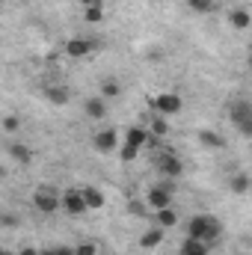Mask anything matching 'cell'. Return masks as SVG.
I'll return each mask as SVG.
<instances>
[{
	"label": "cell",
	"mask_w": 252,
	"mask_h": 255,
	"mask_svg": "<svg viewBox=\"0 0 252 255\" xmlns=\"http://www.w3.org/2000/svg\"><path fill=\"white\" fill-rule=\"evenodd\" d=\"M116 130L113 128H104V130H98L95 133V151H101V154H110V151H116Z\"/></svg>",
	"instance_id": "obj_8"
},
{
	"label": "cell",
	"mask_w": 252,
	"mask_h": 255,
	"mask_svg": "<svg viewBox=\"0 0 252 255\" xmlns=\"http://www.w3.org/2000/svg\"><path fill=\"white\" fill-rule=\"evenodd\" d=\"M80 3H83V9H86V6H95L98 0H80Z\"/></svg>",
	"instance_id": "obj_32"
},
{
	"label": "cell",
	"mask_w": 252,
	"mask_h": 255,
	"mask_svg": "<svg viewBox=\"0 0 252 255\" xmlns=\"http://www.w3.org/2000/svg\"><path fill=\"white\" fill-rule=\"evenodd\" d=\"M232 24H235L238 30H247V27L252 24L250 12H247V9H235V12H232Z\"/></svg>",
	"instance_id": "obj_20"
},
{
	"label": "cell",
	"mask_w": 252,
	"mask_h": 255,
	"mask_svg": "<svg viewBox=\"0 0 252 255\" xmlns=\"http://www.w3.org/2000/svg\"><path fill=\"white\" fill-rule=\"evenodd\" d=\"M154 223H157V229H172L178 223V214L172 211V205L169 208H160V211H154Z\"/></svg>",
	"instance_id": "obj_9"
},
{
	"label": "cell",
	"mask_w": 252,
	"mask_h": 255,
	"mask_svg": "<svg viewBox=\"0 0 252 255\" xmlns=\"http://www.w3.org/2000/svg\"><path fill=\"white\" fill-rule=\"evenodd\" d=\"M9 154H12V160H18V163H30V160H33L30 148H27V145H21V142H15V145L9 148Z\"/></svg>",
	"instance_id": "obj_18"
},
{
	"label": "cell",
	"mask_w": 252,
	"mask_h": 255,
	"mask_svg": "<svg viewBox=\"0 0 252 255\" xmlns=\"http://www.w3.org/2000/svg\"><path fill=\"white\" fill-rule=\"evenodd\" d=\"M45 98H48L51 104H57V107H63V104H68V98H71V92H68L65 86H48V89H45Z\"/></svg>",
	"instance_id": "obj_12"
},
{
	"label": "cell",
	"mask_w": 252,
	"mask_h": 255,
	"mask_svg": "<svg viewBox=\"0 0 252 255\" xmlns=\"http://www.w3.org/2000/svg\"><path fill=\"white\" fill-rule=\"evenodd\" d=\"M151 133H154V136H166V133H169V125H166L163 116H157V119L151 122Z\"/></svg>",
	"instance_id": "obj_23"
},
{
	"label": "cell",
	"mask_w": 252,
	"mask_h": 255,
	"mask_svg": "<svg viewBox=\"0 0 252 255\" xmlns=\"http://www.w3.org/2000/svg\"><path fill=\"white\" fill-rule=\"evenodd\" d=\"M136 151H139V148H133V145H122V151H119V157H122V160H125V163H130V160H133V157H136Z\"/></svg>",
	"instance_id": "obj_26"
},
{
	"label": "cell",
	"mask_w": 252,
	"mask_h": 255,
	"mask_svg": "<svg viewBox=\"0 0 252 255\" xmlns=\"http://www.w3.org/2000/svg\"><path fill=\"white\" fill-rule=\"evenodd\" d=\"M187 6L193 12H211L214 9V0H187Z\"/></svg>",
	"instance_id": "obj_24"
},
{
	"label": "cell",
	"mask_w": 252,
	"mask_h": 255,
	"mask_svg": "<svg viewBox=\"0 0 252 255\" xmlns=\"http://www.w3.org/2000/svg\"><path fill=\"white\" fill-rule=\"evenodd\" d=\"M220 223L214 220V217H193L190 220V238L193 241H202L205 247H211L217 238H220Z\"/></svg>",
	"instance_id": "obj_1"
},
{
	"label": "cell",
	"mask_w": 252,
	"mask_h": 255,
	"mask_svg": "<svg viewBox=\"0 0 252 255\" xmlns=\"http://www.w3.org/2000/svg\"><path fill=\"white\" fill-rule=\"evenodd\" d=\"M119 92H122V86H119L116 80H110V77H107V80L101 83V98H116Z\"/></svg>",
	"instance_id": "obj_22"
},
{
	"label": "cell",
	"mask_w": 252,
	"mask_h": 255,
	"mask_svg": "<svg viewBox=\"0 0 252 255\" xmlns=\"http://www.w3.org/2000/svg\"><path fill=\"white\" fill-rule=\"evenodd\" d=\"M178 255H208V247L202 244V241H193V238H187L184 244H181V253Z\"/></svg>",
	"instance_id": "obj_15"
},
{
	"label": "cell",
	"mask_w": 252,
	"mask_h": 255,
	"mask_svg": "<svg viewBox=\"0 0 252 255\" xmlns=\"http://www.w3.org/2000/svg\"><path fill=\"white\" fill-rule=\"evenodd\" d=\"M18 128H21V119H18V116H6V119H3V130H6V133H15Z\"/></svg>",
	"instance_id": "obj_25"
},
{
	"label": "cell",
	"mask_w": 252,
	"mask_h": 255,
	"mask_svg": "<svg viewBox=\"0 0 252 255\" xmlns=\"http://www.w3.org/2000/svg\"><path fill=\"white\" fill-rule=\"evenodd\" d=\"M60 208H65L68 214H83L86 211V202H83L80 190H65L60 196Z\"/></svg>",
	"instance_id": "obj_7"
},
{
	"label": "cell",
	"mask_w": 252,
	"mask_h": 255,
	"mask_svg": "<svg viewBox=\"0 0 252 255\" xmlns=\"http://www.w3.org/2000/svg\"><path fill=\"white\" fill-rule=\"evenodd\" d=\"M83 107H86V116L89 119H104L107 116V101L104 98H89Z\"/></svg>",
	"instance_id": "obj_11"
},
{
	"label": "cell",
	"mask_w": 252,
	"mask_h": 255,
	"mask_svg": "<svg viewBox=\"0 0 252 255\" xmlns=\"http://www.w3.org/2000/svg\"><path fill=\"white\" fill-rule=\"evenodd\" d=\"M83 18H86V24H101V21H104V9H101V3L86 6V9H83Z\"/></svg>",
	"instance_id": "obj_17"
},
{
	"label": "cell",
	"mask_w": 252,
	"mask_h": 255,
	"mask_svg": "<svg viewBox=\"0 0 252 255\" xmlns=\"http://www.w3.org/2000/svg\"><path fill=\"white\" fill-rule=\"evenodd\" d=\"M33 205H36V211H42V214H54V211H60V196L51 193V190H36Z\"/></svg>",
	"instance_id": "obj_5"
},
{
	"label": "cell",
	"mask_w": 252,
	"mask_h": 255,
	"mask_svg": "<svg viewBox=\"0 0 252 255\" xmlns=\"http://www.w3.org/2000/svg\"><path fill=\"white\" fill-rule=\"evenodd\" d=\"M145 136H148V130H145V128H127L125 142H127V145H133V148H142V145H145Z\"/></svg>",
	"instance_id": "obj_14"
},
{
	"label": "cell",
	"mask_w": 252,
	"mask_h": 255,
	"mask_svg": "<svg viewBox=\"0 0 252 255\" xmlns=\"http://www.w3.org/2000/svg\"><path fill=\"white\" fill-rule=\"evenodd\" d=\"M54 255H74V250H68V247H54Z\"/></svg>",
	"instance_id": "obj_30"
},
{
	"label": "cell",
	"mask_w": 252,
	"mask_h": 255,
	"mask_svg": "<svg viewBox=\"0 0 252 255\" xmlns=\"http://www.w3.org/2000/svg\"><path fill=\"white\" fill-rule=\"evenodd\" d=\"M127 211H130V214H142V211H145V205H142V202H130V205H127Z\"/></svg>",
	"instance_id": "obj_29"
},
{
	"label": "cell",
	"mask_w": 252,
	"mask_h": 255,
	"mask_svg": "<svg viewBox=\"0 0 252 255\" xmlns=\"http://www.w3.org/2000/svg\"><path fill=\"white\" fill-rule=\"evenodd\" d=\"M18 255H39V250H33V247H24Z\"/></svg>",
	"instance_id": "obj_31"
},
{
	"label": "cell",
	"mask_w": 252,
	"mask_h": 255,
	"mask_svg": "<svg viewBox=\"0 0 252 255\" xmlns=\"http://www.w3.org/2000/svg\"><path fill=\"white\" fill-rule=\"evenodd\" d=\"M172 205V193L166 190V187H151V190L145 193V208H151V211H160V208H169Z\"/></svg>",
	"instance_id": "obj_4"
},
{
	"label": "cell",
	"mask_w": 252,
	"mask_h": 255,
	"mask_svg": "<svg viewBox=\"0 0 252 255\" xmlns=\"http://www.w3.org/2000/svg\"><path fill=\"white\" fill-rule=\"evenodd\" d=\"M160 244H163V229H157V226L148 229V232L139 238V247H142V250H157Z\"/></svg>",
	"instance_id": "obj_10"
},
{
	"label": "cell",
	"mask_w": 252,
	"mask_h": 255,
	"mask_svg": "<svg viewBox=\"0 0 252 255\" xmlns=\"http://www.w3.org/2000/svg\"><path fill=\"white\" fill-rule=\"evenodd\" d=\"M151 107L157 116H172V113H181V95L175 92H160L151 98Z\"/></svg>",
	"instance_id": "obj_2"
},
{
	"label": "cell",
	"mask_w": 252,
	"mask_h": 255,
	"mask_svg": "<svg viewBox=\"0 0 252 255\" xmlns=\"http://www.w3.org/2000/svg\"><path fill=\"white\" fill-rule=\"evenodd\" d=\"M0 223H3V226H18V217H12V214H0Z\"/></svg>",
	"instance_id": "obj_28"
},
{
	"label": "cell",
	"mask_w": 252,
	"mask_h": 255,
	"mask_svg": "<svg viewBox=\"0 0 252 255\" xmlns=\"http://www.w3.org/2000/svg\"><path fill=\"white\" fill-rule=\"evenodd\" d=\"M229 187H232V193H250V175H247V172H238V175L229 181Z\"/></svg>",
	"instance_id": "obj_19"
},
{
	"label": "cell",
	"mask_w": 252,
	"mask_h": 255,
	"mask_svg": "<svg viewBox=\"0 0 252 255\" xmlns=\"http://www.w3.org/2000/svg\"><path fill=\"white\" fill-rule=\"evenodd\" d=\"M95 51V42L92 39H71L68 45H65V57H71V60H83V57H89Z\"/></svg>",
	"instance_id": "obj_6"
},
{
	"label": "cell",
	"mask_w": 252,
	"mask_h": 255,
	"mask_svg": "<svg viewBox=\"0 0 252 255\" xmlns=\"http://www.w3.org/2000/svg\"><path fill=\"white\" fill-rule=\"evenodd\" d=\"M157 172L166 175V178H178V175L184 172V166H181V160H178L172 151H163V154L157 157Z\"/></svg>",
	"instance_id": "obj_3"
},
{
	"label": "cell",
	"mask_w": 252,
	"mask_h": 255,
	"mask_svg": "<svg viewBox=\"0 0 252 255\" xmlns=\"http://www.w3.org/2000/svg\"><path fill=\"white\" fill-rule=\"evenodd\" d=\"M0 3H3V0H0Z\"/></svg>",
	"instance_id": "obj_34"
},
{
	"label": "cell",
	"mask_w": 252,
	"mask_h": 255,
	"mask_svg": "<svg viewBox=\"0 0 252 255\" xmlns=\"http://www.w3.org/2000/svg\"><path fill=\"white\" fill-rule=\"evenodd\" d=\"M199 139H202V145H208V148H220V145H223V136L214 133V130H202Z\"/></svg>",
	"instance_id": "obj_21"
},
{
	"label": "cell",
	"mask_w": 252,
	"mask_h": 255,
	"mask_svg": "<svg viewBox=\"0 0 252 255\" xmlns=\"http://www.w3.org/2000/svg\"><path fill=\"white\" fill-rule=\"evenodd\" d=\"M74 255H95V244H89V241L77 244V250H74Z\"/></svg>",
	"instance_id": "obj_27"
},
{
	"label": "cell",
	"mask_w": 252,
	"mask_h": 255,
	"mask_svg": "<svg viewBox=\"0 0 252 255\" xmlns=\"http://www.w3.org/2000/svg\"><path fill=\"white\" fill-rule=\"evenodd\" d=\"M0 255H18V253H9V250H0Z\"/></svg>",
	"instance_id": "obj_33"
},
{
	"label": "cell",
	"mask_w": 252,
	"mask_h": 255,
	"mask_svg": "<svg viewBox=\"0 0 252 255\" xmlns=\"http://www.w3.org/2000/svg\"><path fill=\"white\" fill-rule=\"evenodd\" d=\"M232 119H235L238 125H241V122H250V119H252V110H250V104H247V101H238V104L232 107Z\"/></svg>",
	"instance_id": "obj_16"
},
{
	"label": "cell",
	"mask_w": 252,
	"mask_h": 255,
	"mask_svg": "<svg viewBox=\"0 0 252 255\" xmlns=\"http://www.w3.org/2000/svg\"><path fill=\"white\" fill-rule=\"evenodd\" d=\"M80 196H83V202H86V211H89V208H104V193L98 190V187H83Z\"/></svg>",
	"instance_id": "obj_13"
}]
</instances>
